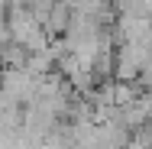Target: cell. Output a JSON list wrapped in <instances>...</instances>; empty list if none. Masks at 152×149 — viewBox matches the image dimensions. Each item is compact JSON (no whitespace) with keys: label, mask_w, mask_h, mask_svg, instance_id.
<instances>
[{"label":"cell","mask_w":152,"mask_h":149,"mask_svg":"<svg viewBox=\"0 0 152 149\" xmlns=\"http://www.w3.org/2000/svg\"><path fill=\"white\" fill-rule=\"evenodd\" d=\"M26 49L20 46V42H7L3 49H0V68H23L26 65Z\"/></svg>","instance_id":"6da1fadb"}]
</instances>
